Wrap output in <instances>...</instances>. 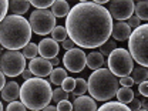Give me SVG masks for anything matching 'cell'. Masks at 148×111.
Masks as SVG:
<instances>
[{
  "mask_svg": "<svg viewBox=\"0 0 148 111\" xmlns=\"http://www.w3.org/2000/svg\"><path fill=\"white\" fill-rule=\"evenodd\" d=\"M112 26L108 9L87 0L75 4L66 18L69 38L83 49L101 47L110 40Z\"/></svg>",
  "mask_w": 148,
  "mask_h": 111,
  "instance_id": "6da1fadb",
  "label": "cell"
},
{
  "mask_svg": "<svg viewBox=\"0 0 148 111\" xmlns=\"http://www.w3.org/2000/svg\"><path fill=\"white\" fill-rule=\"evenodd\" d=\"M32 26L30 21L26 20L23 16L10 14L0 24V43L3 49L14 50L24 49L30 38H32Z\"/></svg>",
  "mask_w": 148,
  "mask_h": 111,
  "instance_id": "7a4b0ae2",
  "label": "cell"
},
{
  "mask_svg": "<svg viewBox=\"0 0 148 111\" xmlns=\"http://www.w3.org/2000/svg\"><path fill=\"white\" fill-rule=\"evenodd\" d=\"M21 103L33 111L44 110L53 101V90L47 80L44 78H30L26 80L20 90Z\"/></svg>",
  "mask_w": 148,
  "mask_h": 111,
  "instance_id": "3957f363",
  "label": "cell"
},
{
  "mask_svg": "<svg viewBox=\"0 0 148 111\" xmlns=\"http://www.w3.org/2000/svg\"><path fill=\"white\" fill-rule=\"evenodd\" d=\"M88 92L97 101H108L120 90V80L110 69L95 70L88 77Z\"/></svg>",
  "mask_w": 148,
  "mask_h": 111,
  "instance_id": "277c9868",
  "label": "cell"
},
{
  "mask_svg": "<svg viewBox=\"0 0 148 111\" xmlns=\"http://www.w3.org/2000/svg\"><path fill=\"white\" fill-rule=\"evenodd\" d=\"M128 49L132 60L140 66L148 67V23L137 27L128 38Z\"/></svg>",
  "mask_w": 148,
  "mask_h": 111,
  "instance_id": "5b68a950",
  "label": "cell"
},
{
  "mask_svg": "<svg viewBox=\"0 0 148 111\" xmlns=\"http://www.w3.org/2000/svg\"><path fill=\"white\" fill-rule=\"evenodd\" d=\"M107 63H108V69L111 70V73L121 78L127 77L134 70L132 57L125 49H115L110 54Z\"/></svg>",
  "mask_w": 148,
  "mask_h": 111,
  "instance_id": "8992f818",
  "label": "cell"
},
{
  "mask_svg": "<svg viewBox=\"0 0 148 111\" xmlns=\"http://www.w3.org/2000/svg\"><path fill=\"white\" fill-rule=\"evenodd\" d=\"M1 73L7 77H17L26 70V57L20 51L7 50L1 54L0 60Z\"/></svg>",
  "mask_w": 148,
  "mask_h": 111,
  "instance_id": "52a82bcc",
  "label": "cell"
},
{
  "mask_svg": "<svg viewBox=\"0 0 148 111\" xmlns=\"http://www.w3.org/2000/svg\"><path fill=\"white\" fill-rule=\"evenodd\" d=\"M30 26L32 30L38 36H46L51 33L56 29V16L51 13V10H34L30 14Z\"/></svg>",
  "mask_w": 148,
  "mask_h": 111,
  "instance_id": "ba28073f",
  "label": "cell"
},
{
  "mask_svg": "<svg viewBox=\"0 0 148 111\" xmlns=\"http://www.w3.org/2000/svg\"><path fill=\"white\" fill-rule=\"evenodd\" d=\"M63 63H64L66 70H69L71 73H80L87 66V54L81 49L74 47L73 50H69L64 54Z\"/></svg>",
  "mask_w": 148,
  "mask_h": 111,
  "instance_id": "9c48e42d",
  "label": "cell"
},
{
  "mask_svg": "<svg viewBox=\"0 0 148 111\" xmlns=\"http://www.w3.org/2000/svg\"><path fill=\"white\" fill-rule=\"evenodd\" d=\"M135 10L132 0H112L108 1V12L115 20H128Z\"/></svg>",
  "mask_w": 148,
  "mask_h": 111,
  "instance_id": "30bf717a",
  "label": "cell"
},
{
  "mask_svg": "<svg viewBox=\"0 0 148 111\" xmlns=\"http://www.w3.org/2000/svg\"><path fill=\"white\" fill-rule=\"evenodd\" d=\"M29 69L37 77H46V75H50L53 73V66H51L50 60H47L44 57L33 58L30 61V64H29Z\"/></svg>",
  "mask_w": 148,
  "mask_h": 111,
  "instance_id": "8fae6325",
  "label": "cell"
},
{
  "mask_svg": "<svg viewBox=\"0 0 148 111\" xmlns=\"http://www.w3.org/2000/svg\"><path fill=\"white\" fill-rule=\"evenodd\" d=\"M58 51H60V46L53 38H43L38 43V54L44 58H47V60H51V58L57 57Z\"/></svg>",
  "mask_w": 148,
  "mask_h": 111,
  "instance_id": "7c38bea8",
  "label": "cell"
},
{
  "mask_svg": "<svg viewBox=\"0 0 148 111\" xmlns=\"http://www.w3.org/2000/svg\"><path fill=\"white\" fill-rule=\"evenodd\" d=\"M97 104L92 97L80 95L75 98L73 104V111H97Z\"/></svg>",
  "mask_w": 148,
  "mask_h": 111,
  "instance_id": "4fadbf2b",
  "label": "cell"
},
{
  "mask_svg": "<svg viewBox=\"0 0 148 111\" xmlns=\"http://www.w3.org/2000/svg\"><path fill=\"white\" fill-rule=\"evenodd\" d=\"M131 27L125 21H117L114 26H112V34L114 40L117 41H124V40H128L131 36Z\"/></svg>",
  "mask_w": 148,
  "mask_h": 111,
  "instance_id": "5bb4252c",
  "label": "cell"
},
{
  "mask_svg": "<svg viewBox=\"0 0 148 111\" xmlns=\"http://www.w3.org/2000/svg\"><path fill=\"white\" fill-rule=\"evenodd\" d=\"M20 90H21V87L16 81H10L1 88V98L4 101H10L12 103V101L17 100L20 97Z\"/></svg>",
  "mask_w": 148,
  "mask_h": 111,
  "instance_id": "9a60e30c",
  "label": "cell"
},
{
  "mask_svg": "<svg viewBox=\"0 0 148 111\" xmlns=\"http://www.w3.org/2000/svg\"><path fill=\"white\" fill-rule=\"evenodd\" d=\"M106 60L104 56L101 54L100 51H92L90 54H87V67H90L91 70H100L104 66Z\"/></svg>",
  "mask_w": 148,
  "mask_h": 111,
  "instance_id": "2e32d148",
  "label": "cell"
},
{
  "mask_svg": "<svg viewBox=\"0 0 148 111\" xmlns=\"http://www.w3.org/2000/svg\"><path fill=\"white\" fill-rule=\"evenodd\" d=\"M70 10L71 9H70V6L66 0H57L51 6V13L56 17H66V16H69Z\"/></svg>",
  "mask_w": 148,
  "mask_h": 111,
  "instance_id": "e0dca14e",
  "label": "cell"
},
{
  "mask_svg": "<svg viewBox=\"0 0 148 111\" xmlns=\"http://www.w3.org/2000/svg\"><path fill=\"white\" fill-rule=\"evenodd\" d=\"M30 7V1L26 0H10V10L16 16H23Z\"/></svg>",
  "mask_w": 148,
  "mask_h": 111,
  "instance_id": "ac0fdd59",
  "label": "cell"
},
{
  "mask_svg": "<svg viewBox=\"0 0 148 111\" xmlns=\"http://www.w3.org/2000/svg\"><path fill=\"white\" fill-rule=\"evenodd\" d=\"M97 111H131V108L127 104H123L120 101H107Z\"/></svg>",
  "mask_w": 148,
  "mask_h": 111,
  "instance_id": "d6986e66",
  "label": "cell"
},
{
  "mask_svg": "<svg viewBox=\"0 0 148 111\" xmlns=\"http://www.w3.org/2000/svg\"><path fill=\"white\" fill-rule=\"evenodd\" d=\"M66 78H67V71L66 69H61V67H56L53 73L50 74V83L54 86H61Z\"/></svg>",
  "mask_w": 148,
  "mask_h": 111,
  "instance_id": "ffe728a7",
  "label": "cell"
},
{
  "mask_svg": "<svg viewBox=\"0 0 148 111\" xmlns=\"http://www.w3.org/2000/svg\"><path fill=\"white\" fill-rule=\"evenodd\" d=\"M134 90L131 87H121L118 91H117V98L120 103L123 104H130L132 100H134Z\"/></svg>",
  "mask_w": 148,
  "mask_h": 111,
  "instance_id": "44dd1931",
  "label": "cell"
},
{
  "mask_svg": "<svg viewBox=\"0 0 148 111\" xmlns=\"http://www.w3.org/2000/svg\"><path fill=\"white\" fill-rule=\"evenodd\" d=\"M131 78L134 80V84H141V83L147 81L148 80V69L143 67V66L134 69L132 73H131Z\"/></svg>",
  "mask_w": 148,
  "mask_h": 111,
  "instance_id": "7402d4cb",
  "label": "cell"
},
{
  "mask_svg": "<svg viewBox=\"0 0 148 111\" xmlns=\"http://www.w3.org/2000/svg\"><path fill=\"white\" fill-rule=\"evenodd\" d=\"M135 16L140 20H148V0H141L135 3Z\"/></svg>",
  "mask_w": 148,
  "mask_h": 111,
  "instance_id": "603a6c76",
  "label": "cell"
},
{
  "mask_svg": "<svg viewBox=\"0 0 148 111\" xmlns=\"http://www.w3.org/2000/svg\"><path fill=\"white\" fill-rule=\"evenodd\" d=\"M51 36H53V40H56L57 43L58 41H64L67 36H69V33H67V29L66 27H63V26H56V29L51 32Z\"/></svg>",
  "mask_w": 148,
  "mask_h": 111,
  "instance_id": "cb8c5ba5",
  "label": "cell"
},
{
  "mask_svg": "<svg viewBox=\"0 0 148 111\" xmlns=\"http://www.w3.org/2000/svg\"><path fill=\"white\" fill-rule=\"evenodd\" d=\"M88 91V83L84 78H75V88H74V94L77 97L84 95V92Z\"/></svg>",
  "mask_w": 148,
  "mask_h": 111,
  "instance_id": "d4e9b609",
  "label": "cell"
},
{
  "mask_svg": "<svg viewBox=\"0 0 148 111\" xmlns=\"http://www.w3.org/2000/svg\"><path fill=\"white\" fill-rule=\"evenodd\" d=\"M37 54H38V46L34 44V43H29V44L23 49V56H24L26 58L33 60V58L37 57Z\"/></svg>",
  "mask_w": 148,
  "mask_h": 111,
  "instance_id": "484cf974",
  "label": "cell"
},
{
  "mask_svg": "<svg viewBox=\"0 0 148 111\" xmlns=\"http://www.w3.org/2000/svg\"><path fill=\"white\" fill-rule=\"evenodd\" d=\"M115 46H117V44H115V41H114V40H108V41H106V43L100 47V53L104 56V57H106V56H108V57H110L111 53L117 49Z\"/></svg>",
  "mask_w": 148,
  "mask_h": 111,
  "instance_id": "4316f807",
  "label": "cell"
},
{
  "mask_svg": "<svg viewBox=\"0 0 148 111\" xmlns=\"http://www.w3.org/2000/svg\"><path fill=\"white\" fill-rule=\"evenodd\" d=\"M30 4L34 6L37 10H44V9H47V7H51V6L54 4V1H53V0H32Z\"/></svg>",
  "mask_w": 148,
  "mask_h": 111,
  "instance_id": "83f0119b",
  "label": "cell"
},
{
  "mask_svg": "<svg viewBox=\"0 0 148 111\" xmlns=\"http://www.w3.org/2000/svg\"><path fill=\"white\" fill-rule=\"evenodd\" d=\"M64 100H69V92L64 91L63 88H56L53 90V101H64Z\"/></svg>",
  "mask_w": 148,
  "mask_h": 111,
  "instance_id": "f1b7e54d",
  "label": "cell"
},
{
  "mask_svg": "<svg viewBox=\"0 0 148 111\" xmlns=\"http://www.w3.org/2000/svg\"><path fill=\"white\" fill-rule=\"evenodd\" d=\"M61 88L64 90V91H74V88H75V78L73 77H67L66 80H64V83L61 84Z\"/></svg>",
  "mask_w": 148,
  "mask_h": 111,
  "instance_id": "f546056e",
  "label": "cell"
},
{
  "mask_svg": "<svg viewBox=\"0 0 148 111\" xmlns=\"http://www.w3.org/2000/svg\"><path fill=\"white\" fill-rule=\"evenodd\" d=\"M6 111H26V106L21 101H12L7 106Z\"/></svg>",
  "mask_w": 148,
  "mask_h": 111,
  "instance_id": "4dcf8cb0",
  "label": "cell"
},
{
  "mask_svg": "<svg viewBox=\"0 0 148 111\" xmlns=\"http://www.w3.org/2000/svg\"><path fill=\"white\" fill-rule=\"evenodd\" d=\"M57 110L58 111H73V104H71L70 101H67V100L60 101V103L57 104Z\"/></svg>",
  "mask_w": 148,
  "mask_h": 111,
  "instance_id": "1f68e13d",
  "label": "cell"
},
{
  "mask_svg": "<svg viewBox=\"0 0 148 111\" xmlns=\"http://www.w3.org/2000/svg\"><path fill=\"white\" fill-rule=\"evenodd\" d=\"M7 10H10V1L3 0V1H1V12H0V17H1V20H4V18L7 17V16H6Z\"/></svg>",
  "mask_w": 148,
  "mask_h": 111,
  "instance_id": "d6a6232c",
  "label": "cell"
},
{
  "mask_svg": "<svg viewBox=\"0 0 148 111\" xmlns=\"http://www.w3.org/2000/svg\"><path fill=\"white\" fill-rule=\"evenodd\" d=\"M140 23H141V20L137 17V16H131V17L128 18V21H127V24H128L131 29H134V30H135L137 27H140V26H141Z\"/></svg>",
  "mask_w": 148,
  "mask_h": 111,
  "instance_id": "836d02e7",
  "label": "cell"
},
{
  "mask_svg": "<svg viewBox=\"0 0 148 111\" xmlns=\"http://www.w3.org/2000/svg\"><path fill=\"white\" fill-rule=\"evenodd\" d=\"M120 84L123 86V87H132L134 86V80L127 75V77H123V78H120Z\"/></svg>",
  "mask_w": 148,
  "mask_h": 111,
  "instance_id": "e575fe53",
  "label": "cell"
},
{
  "mask_svg": "<svg viewBox=\"0 0 148 111\" xmlns=\"http://www.w3.org/2000/svg\"><path fill=\"white\" fill-rule=\"evenodd\" d=\"M138 91H140V94H143L144 97H148V80L138 86Z\"/></svg>",
  "mask_w": 148,
  "mask_h": 111,
  "instance_id": "d590c367",
  "label": "cell"
},
{
  "mask_svg": "<svg viewBox=\"0 0 148 111\" xmlns=\"http://www.w3.org/2000/svg\"><path fill=\"white\" fill-rule=\"evenodd\" d=\"M74 44H75V43H74L71 38H66V40H64V41L61 43L63 49H66L67 51H69V50H73V49H74Z\"/></svg>",
  "mask_w": 148,
  "mask_h": 111,
  "instance_id": "8d00e7d4",
  "label": "cell"
},
{
  "mask_svg": "<svg viewBox=\"0 0 148 111\" xmlns=\"http://www.w3.org/2000/svg\"><path fill=\"white\" fill-rule=\"evenodd\" d=\"M130 108H131V111H137V110H140L141 108V101L140 100H132L131 103H130Z\"/></svg>",
  "mask_w": 148,
  "mask_h": 111,
  "instance_id": "74e56055",
  "label": "cell"
},
{
  "mask_svg": "<svg viewBox=\"0 0 148 111\" xmlns=\"http://www.w3.org/2000/svg\"><path fill=\"white\" fill-rule=\"evenodd\" d=\"M21 77L24 78V80H30V78H33V73L30 71V69H26L23 74H21Z\"/></svg>",
  "mask_w": 148,
  "mask_h": 111,
  "instance_id": "f35d334b",
  "label": "cell"
},
{
  "mask_svg": "<svg viewBox=\"0 0 148 111\" xmlns=\"http://www.w3.org/2000/svg\"><path fill=\"white\" fill-rule=\"evenodd\" d=\"M141 107L144 110H148V97H145L144 100H141Z\"/></svg>",
  "mask_w": 148,
  "mask_h": 111,
  "instance_id": "ab89813d",
  "label": "cell"
},
{
  "mask_svg": "<svg viewBox=\"0 0 148 111\" xmlns=\"http://www.w3.org/2000/svg\"><path fill=\"white\" fill-rule=\"evenodd\" d=\"M50 63H51V66H53V67H57V66H58V63H60V60H58V57H54V58H51V60H50Z\"/></svg>",
  "mask_w": 148,
  "mask_h": 111,
  "instance_id": "60d3db41",
  "label": "cell"
},
{
  "mask_svg": "<svg viewBox=\"0 0 148 111\" xmlns=\"http://www.w3.org/2000/svg\"><path fill=\"white\" fill-rule=\"evenodd\" d=\"M0 84H1V88L7 84V83H6V78H4V74H3V73L0 74Z\"/></svg>",
  "mask_w": 148,
  "mask_h": 111,
  "instance_id": "b9f144b4",
  "label": "cell"
},
{
  "mask_svg": "<svg viewBox=\"0 0 148 111\" xmlns=\"http://www.w3.org/2000/svg\"><path fill=\"white\" fill-rule=\"evenodd\" d=\"M43 111H58L57 110V107H53V106H49V107H46Z\"/></svg>",
  "mask_w": 148,
  "mask_h": 111,
  "instance_id": "7bdbcfd3",
  "label": "cell"
},
{
  "mask_svg": "<svg viewBox=\"0 0 148 111\" xmlns=\"http://www.w3.org/2000/svg\"><path fill=\"white\" fill-rule=\"evenodd\" d=\"M94 3L98 4V6H103V4H106V3H108V1H107V0H95Z\"/></svg>",
  "mask_w": 148,
  "mask_h": 111,
  "instance_id": "ee69618b",
  "label": "cell"
},
{
  "mask_svg": "<svg viewBox=\"0 0 148 111\" xmlns=\"http://www.w3.org/2000/svg\"><path fill=\"white\" fill-rule=\"evenodd\" d=\"M137 111H148V110H144V108H140V110H137Z\"/></svg>",
  "mask_w": 148,
  "mask_h": 111,
  "instance_id": "f6af8a7d",
  "label": "cell"
}]
</instances>
